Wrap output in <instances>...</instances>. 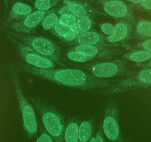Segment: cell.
<instances>
[{
  "instance_id": "603a6c76",
  "label": "cell",
  "mask_w": 151,
  "mask_h": 142,
  "mask_svg": "<svg viewBox=\"0 0 151 142\" xmlns=\"http://www.w3.org/2000/svg\"><path fill=\"white\" fill-rule=\"evenodd\" d=\"M136 32L142 37L151 38V22L142 20L137 24Z\"/></svg>"
},
{
  "instance_id": "30bf717a",
  "label": "cell",
  "mask_w": 151,
  "mask_h": 142,
  "mask_svg": "<svg viewBox=\"0 0 151 142\" xmlns=\"http://www.w3.org/2000/svg\"><path fill=\"white\" fill-rule=\"evenodd\" d=\"M102 5L104 12L113 18L125 19L129 22L134 21L130 7L121 0H104Z\"/></svg>"
},
{
  "instance_id": "52a82bcc",
  "label": "cell",
  "mask_w": 151,
  "mask_h": 142,
  "mask_svg": "<svg viewBox=\"0 0 151 142\" xmlns=\"http://www.w3.org/2000/svg\"><path fill=\"white\" fill-rule=\"evenodd\" d=\"M151 86V68H146L140 70L136 75L124 80L119 82L115 85L104 88L101 93L104 94H114L125 92L128 90L138 87H148Z\"/></svg>"
},
{
  "instance_id": "4fadbf2b",
  "label": "cell",
  "mask_w": 151,
  "mask_h": 142,
  "mask_svg": "<svg viewBox=\"0 0 151 142\" xmlns=\"http://www.w3.org/2000/svg\"><path fill=\"white\" fill-rule=\"evenodd\" d=\"M76 45L101 46L107 45L105 37L101 33L96 31H88L79 33L76 39L73 42Z\"/></svg>"
},
{
  "instance_id": "f1b7e54d",
  "label": "cell",
  "mask_w": 151,
  "mask_h": 142,
  "mask_svg": "<svg viewBox=\"0 0 151 142\" xmlns=\"http://www.w3.org/2000/svg\"><path fill=\"white\" fill-rule=\"evenodd\" d=\"M36 142H56L51 137L50 135L45 132V130H42L41 135H40L38 138L36 139Z\"/></svg>"
},
{
  "instance_id": "484cf974",
  "label": "cell",
  "mask_w": 151,
  "mask_h": 142,
  "mask_svg": "<svg viewBox=\"0 0 151 142\" xmlns=\"http://www.w3.org/2000/svg\"><path fill=\"white\" fill-rule=\"evenodd\" d=\"M99 26L101 32H102L104 35L107 36V37L111 36V35L113 33V31H114V25L112 24L111 23H109V22L101 23V24H99Z\"/></svg>"
},
{
  "instance_id": "cb8c5ba5",
  "label": "cell",
  "mask_w": 151,
  "mask_h": 142,
  "mask_svg": "<svg viewBox=\"0 0 151 142\" xmlns=\"http://www.w3.org/2000/svg\"><path fill=\"white\" fill-rule=\"evenodd\" d=\"M58 0H36L34 7L39 11H47L57 4Z\"/></svg>"
},
{
  "instance_id": "f546056e",
  "label": "cell",
  "mask_w": 151,
  "mask_h": 142,
  "mask_svg": "<svg viewBox=\"0 0 151 142\" xmlns=\"http://www.w3.org/2000/svg\"><path fill=\"white\" fill-rule=\"evenodd\" d=\"M57 13H58V14H59L60 16L65 15V14H72V13L70 12V9L68 8V7H67L66 5H65V6H62V8H60L59 9H58Z\"/></svg>"
},
{
  "instance_id": "4dcf8cb0",
  "label": "cell",
  "mask_w": 151,
  "mask_h": 142,
  "mask_svg": "<svg viewBox=\"0 0 151 142\" xmlns=\"http://www.w3.org/2000/svg\"><path fill=\"white\" fill-rule=\"evenodd\" d=\"M139 6L145 10H151V0H145V2L139 5Z\"/></svg>"
},
{
  "instance_id": "1f68e13d",
  "label": "cell",
  "mask_w": 151,
  "mask_h": 142,
  "mask_svg": "<svg viewBox=\"0 0 151 142\" xmlns=\"http://www.w3.org/2000/svg\"><path fill=\"white\" fill-rule=\"evenodd\" d=\"M127 1H128V2H131V3L133 4H142V2H145V0H127Z\"/></svg>"
},
{
  "instance_id": "4316f807",
  "label": "cell",
  "mask_w": 151,
  "mask_h": 142,
  "mask_svg": "<svg viewBox=\"0 0 151 142\" xmlns=\"http://www.w3.org/2000/svg\"><path fill=\"white\" fill-rule=\"evenodd\" d=\"M138 48L151 53V39L144 40L137 44Z\"/></svg>"
},
{
  "instance_id": "9a60e30c",
  "label": "cell",
  "mask_w": 151,
  "mask_h": 142,
  "mask_svg": "<svg viewBox=\"0 0 151 142\" xmlns=\"http://www.w3.org/2000/svg\"><path fill=\"white\" fill-rule=\"evenodd\" d=\"M33 12L31 6L22 2H16L13 5L9 14L8 20H17V22L22 21L24 18L30 15Z\"/></svg>"
},
{
  "instance_id": "ac0fdd59",
  "label": "cell",
  "mask_w": 151,
  "mask_h": 142,
  "mask_svg": "<svg viewBox=\"0 0 151 142\" xmlns=\"http://www.w3.org/2000/svg\"><path fill=\"white\" fill-rule=\"evenodd\" d=\"M122 57L123 59L130 61V62L142 63V62H147L150 59H151V53L142 50H135V51L124 53Z\"/></svg>"
},
{
  "instance_id": "44dd1931",
  "label": "cell",
  "mask_w": 151,
  "mask_h": 142,
  "mask_svg": "<svg viewBox=\"0 0 151 142\" xmlns=\"http://www.w3.org/2000/svg\"><path fill=\"white\" fill-rule=\"evenodd\" d=\"M66 56L70 61L75 62H79V63H84V62L93 60V59L85 55V53H81V52L77 51V50H74L73 48L70 49L69 51L67 52Z\"/></svg>"
},
{
  "instance_id": "6da1fadb",
  "label": "cell",
  "mask_w": 151,
  "mask_h": 142,
  "mask_svg": "<svg viewBox=\"0 0 151 142\" xmlns=\"http://www.w3.org/2000/svg\"><path fill=\"white\" fill-rule=\"evenodd\" d=\"M22 70L27 73L41 77L58 85L74 89L96 90L109 87L115 82L110 79H101L82 70L73 68L42 69L24 64Z\"/></svg>"
},
{
  "instance_id": "83f0119b",
  "label": "cell",
  "mask_w": 151,
  "mask_h": 142,
  "mask_svg": "<svg viewBox=\"0 0 151 142\" xmlns=\"http://www.w3.org/2000/svg\"><path fill=\"white\" fill-rule=\"evenodd\" d=\"M91 142H106L105 138H104V134L102 133L101 127H99L98 131L96 133L95 136H93V138L91 140Z\"/></svg>"
},
{
  "instance_id": "9c48e42d",
  "label": "cell",
  "mask_w": 151,
  "mask_h": 142,
  "mask_svg": "<svg viewBox=\"0 0 151 142\" xmlns=\"http://www.w3.org/2000/svg\"><path fill=\"white\" fill-rule=\"evenodd\" d=\"M46 14H47L46 11L36 10L22 21L11 23L8 25V27L17 33L30 35V33H33L34 29L42 22Z\"/></svg>"
},
{
  "instance_id": "3957f363",
  "label": "cell",
  "mask_w": 151,
  "mask_h": 142,
  "mask_svg": "<svg viewBox=\"0 0 151 142\" xmlns=\"http://www.w3.org/2000/svg\"><path fill=\"white\" fill-rule=\"evenodd\" d=\"M8 36L11 39L28 46L39 54L51 59L55 63L62 65L60 48L50 39L40 36L22 34L14 31L8 32Z\"/></svg>"
},
{
  "instance_id": "5bb4252c",
  "label": "cell",
  "mask_w": 151,
  "mask_h": 142,
  "mask_svg": "<svg viewBox=\"0 0 151 142\" xmlns=\"http://www.w3.org/2000/svg\"><path fill=\"white\" fill-rule=\"evenodd\" d=\"M52 30L56 36L65 42H74L79 34L76 29H73L59 22L55 25Z\"/></svg>"
},
{
  "instance_id": "e0dca14e",
  "label": "cell",
  "mask_w": 151,
  "mask_h": 142,
  "mask_svg": "<svg viewBox=\"0 0 151 142\" xmlns=\"http://www.w3.org/2000/svg\"><path fill=\"white\" fill-rule=\"evenodd\" d=\"M94 133V120L91 118L79 124V141L91 142Z\"/></svg>"
},
{
  "instance_id": "d6986e66",
  "label": "cell",
  "mask_w": 151,
  "mask_h": 142,
  "mask_svg": "<svg viewBox=\"0 0 151 142\" xmlns=\"http://www.w3.org/2000/svg\"><path fill=\"white\" fill-rule=\"evenodd\" d=\"M63 2L76 18H82L88 16V10L85 5L80 2L73 0H63Z\"/></svg>"
},
{
  "instance_id": "d6a6232c",
  "label": "cell",
  "mask_w": 151,
  "mask_h": 142,
  "mask_svg": "<svg viewBox=\"0 0 151 142\" xmlns=\"http://www.w3.org/2000/svg\"><path fill=\"white\" fill-rule=\"evenodd\" d=\"M5 5H6V7H8V0H5Z\"/></svg>"
},
{
  "instance_id": "2e32d148",
  "label": "cell",
  "mask_w": 151,
  "mask_h": 142,
  "mask_svg": "<svg viewBox=\"0 0 151 142\" xmlns=\"http://www.w3.org/2000/svg\"><path fill=\"white\" fill-rule=\"evenodd\" d=\"M79 121L74 118H69L65 126L64 142L79 141Z\"/></svg>"
},
{
  "instance_id": "8992f818",
  "label": "cell",
  "mask_w": 151,
  "mask_h": 142,
  "mask_svg": "<svg viewBox=\"0 0 151 142\" xmlns=\"http://www.w3.org/2000/svg\"><path fill=\"white\" fill-rule=\"evenodd\" d=\"M83 67L89 71L91 75L101 79L119 76H130L132 74V71L126 67L125 61L119 59L88 64Z\"/></svg>"
},
{
  "instance_id": "ba28073f",
  "label": "cell",
  "mask_w": 151,
  "mask_h": 142,
  "mask_svg": "<svg viewBox=\"0 0 151 142\" xmlns=\"http://www.w3.org/2000/svg\"><path fill=\"white\" fill-rule=\"evenodd\" d=\"M19 52L22 60L27 65L42 69H53L55 67V62L51 59L42 56L32 50L30 47L15 39H11Z\"/></svg>"
},
{
  "instance_id": "8fae6325",
  "label": "cell",
  "mask_w": 151,
  "mask_h": 142,
  "mask_svg": "<svg viewBox=\"0 0 151 142\" xmlns=\"http://www.w3.org/2000/svg\"><path fill=\"white\" fill-rule=\"evenodd\" d=\"M73 49L85 53L91 59H110L118 54L119 50L113 47L107 45L101 46H82L76 45Z\"/></svg>"
},
{
  "instance_id": "277c9868",
  "label": "cell",
  "mask_w": 151,
  "mask_h": 142,
  "mask_svg": "<svg viewBox=\"0 0 151 142\" xmlns=\"http://www.w3.org/2000/svg\"><path fill=\"white\" fill-rule=\"evenodd\" d=\"M11 73L13 85L18 99L19 106L22 118L23 128L27 136L30 138H32L37 134L38 132V122L35 114L34 108L24 95V92L20 85L17 70L14 67H11Z\"/></svg>"
},
{
  "instance_id": "7402d4cb",
  "label": "cell",
  "mask_w": 151,
  "mask_h": 142,
  "mask_svg": "<svg viewBox=\"0 0 151 142\" xmlns=\"http://www.w3.org/2000/svg\"><path fill=\"white\" fill-rule=\"evenodd\" d=\"M92 20L90 18L89 16L82 17V18H77L76 30L79 32V33L90 31L92 27Z\"/></svg>"
},
{
  "instance_id": "7c38bea8",
  "label": "cell",
  "mask_w": 151,
  "mask_h": 142,
  "mask_svg": "<svg viewBox=\"0 0 151 142\" xmlns=\"http://www.w3.org/2000/svg\"><path fill=\"white\" fill-rule=\"evenodd\" d=\"M132 26L129 22L122 20L116 24L114 31L111 36L105 37V42L109 43L124 42L130 38Z\"/></svg>"
},
{
  "instance_id": "5b68a950",
  "label": "cell",
  "mask_w": 151,
  "mask_h": 142,
  "mask_svg": "<svg viewBox=\"0 0 151 142\" xmlns=\"http://www.w3.org/2000/svg\"><path fill=\"white\" fill-rule=\"evenodd\" d=\"M101 130L109 142H123L119 125L118 103L116 100L110 99L106 106Z\"/></svg>"
},
{
  "instance_id": "ffe728a7",
  "label": "cell",
  "mask_w": 151,
  "mask_h": 142,
  "mask_svg": "<svg viewBox=\"0 0 151 142\" xmlns=\"http://www.w3.org/2000/svg\"><path fill=\"white\" fill-rule=\"evenodd\" d=\"M59 17L54 12L47 13L46 16L42 21V27L45 30H49L53 29L56 24L59 22Z\"/></svg>"
},
{
  "instance_id": "836d02e7",
  "label": "cell",
  "mask_w": 151,
  "mask_h": 142,
  "mask_svg": "<svg viewBox=\"0 0 151 142\" xmlns=\"http://www.w3.org/2000/svg\"><path fill=\"white\" fill-rule=\"evenodd\" d=\"M147 65H148V67H149L150 68H151V60L150 61V62H149V63H148Z\"/></svg>"
},
{
  "instance_id": "7a4b0ae2",
  "label": "cell",
  "mask_w": 151,
  "mask_h": 142,
  "mask_svg": "<svg viewBox=\"0 0 151 142\" xmlns=\"http://www.w3.org/2000/svg\"><path fill=\"white\" fill-rule=\"evenodd\" d=\"M41 117L45 130L56 142H64L65 123L63 115L52 104L40 96L29 97Z\"/></svg>"
},
{
  "instance_id": "d4e9b609",
  "label": "cell",
  "mask_w": 151,
  "mask_h": 142,
  "mask_svg": "<svg viewBox=\"0 0 151 142\" xmlns=\"http://www.w3.org/2000/svg\"><path fill=\"white\" fill-rule=\"evenodd\" d=\"M59 22L73 29H76L77 18L73 14H65V15L60 16Z\"/></svg>"
}]
</instances>
